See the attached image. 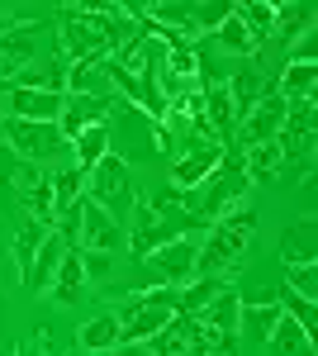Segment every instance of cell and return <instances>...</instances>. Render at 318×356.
<instances>
[{"label":"cell","instance_id":"obj_1","mask_svg":"<svg viewBox=\"0 0 318 356\" xmlns=\"http://www.w3.org/2000/svg\"><path fill=\"white\" fill-rule=\"evenodd\" d=\"M252 233H257V214L238 204L233 214H223V219L209 228V238L200 243V261H195V275H228L238 271V261L247 257V243H252Z\"/></svg>","mask_w":318,"mask_h":356},{"label":"cell","instance_id":"obj_2","mask_svg":"<svg viewBox=\"0 0 318 356\" xmlns=\"http://www.w3.org/2000/svg\"><path fill=\"white\" fill-rule=\"evenodd\" d=\"M252 191V181H247V171H242V157L228 147L223 152V162L214 166L209 176H205V186H195V204H190V214L195 219H223V214H233L242 200Z\"/></svg>","mask_w":318,"mask_h":356},{"label":"cell","instance_id":"obj_3","mask_svg":"<svg viewBox=\"0 0 318 356\" xmlns=\"http://www.w3.org/2000/svg\"><path fill=\"white\" fill-rule=\"evenodd\" d=\"M86 200H95V204H105L109 209V219L114 223H124L133 214V181H129V162L119 157V152H105L100 162L86 171Z\"/></svg>","mask_w":318,"mask_h":356},{"label":"cell","instance_id":"obj_4","mask_svg":"<svg viewBox=\"0 0 318 356\" xmlns=\"http://www.w3.org/2000/svg\"><path fill=\"white\" fill-rule=\"evenodd\" d=\"M0 143L19 157V162H48V157H62L72 143L62 138L57 124H29V119H0Z\"/></svg>","mask_w":318,"mask_h":356},{"label":"cell","instance_id":"obj_5","mask_svg":"<svg viewBox=\"0 0 318 356\" xmlns=\"http://www.w3.org/2000/svg\"><path fill=\"white\" fill-rule=\"evenodd\" d=\"M195 261H200V243H190V238H176V243L157 247L152 257H143L152 285H186V280H195Z\"/></svg>","mask_w":318,"mask_h":356},{"label":"cell","instance_id":"obj_6","mask_svg":"<svg viewBox=\"0 0 318 356\" xmlns=\"http://www.w3.org/2000/svg\"><path fill=\"white\" fill-rule=\"evenodd\" d=\"M77 247H86V252H119V247H129V228L124 223L109 219L105 204H95V200H81V238Z\"/></svg>","mask_w":318,"mask_h":356},{"label":"cell","instance_id":"obj_7","mask_svg":"<svg viewBox=\"0 0 318 356\" xmlns=\"http://www.w3.org/2000/svg\"><path fill=\"white\" fill-rule=\"evenodd\" d=\"M285 114H290V100H285V95H276V90H266L262 100H257V105H252V110L238 119V143H242V147L271 143V138L280 134Z\"/></svg>","mask_w":318,"mask_h":356},{"label":"cell","instance_id":"obj_8","mask_svg":"<svg viewBox=\"0 0 318 356\" xmlns=\"http://www.w3.org/2000/svg\"><path fill=\"white\" fill-rule=\"evenodd\" d=\"M114 110H119V95H114V90H109V95H67V105H62V119H57V129H62V138H67V143H72L81 129H90V124H105V119H114Z\"/></svg>","mask_w":318,"mask_h":356},{"label":"cell","instance_id":"obj_9","mask_svg":"<svg viewBox=\"0 0 318 356\" xmlns=\"http://www.w3.org/2000/svg\"><path fill=\"white\" fill-rule=\"evenodd\" d=\"M38 33H43V24L33 19V24H15L0 38V86L10 81L19 67H29V62L38 57Z\"/></svg>","mask_w":318,"mask_h":356},{"label":"cell","instance_id":"obj_10","mask_svg":"<svg viewBox=\"0 0 318 356\" xmlns=\"http://www.w3.org/2000/svg\"><path fill=\"white\" fill-rule=\"evenodd\" d=\"M223 90H228V100H233V114L242 119V114L266 95V67H257V62H238V67L228 72Z\"/></svg>","mask_w":318,"mask_h":356},{"label":"cell","instance_id":"obj_11","mask_svg":"<svg viewBox=\"0 0 318 356\" xmlns=\"http://www.w3.org/2000/svg\"><path fill=\"white\" fill-rule=\"evenodd\" d=\"M62 105H67V95H53V90H10L15 119H29V124H57Z\"/></svg>","mask_w":318,"mask_h":356},{"label":"cell","instance_id":"obj_12","mask_svg":"<svg viewBox=\"0 0 318 356\" xmlns=\"http://www.w3.org/2000/svg\"><path fill=\"white\" fill-rule=\"evenodd\" d=\"M223 152H228V147H205V152H181V157H171V186H176V191L205 186V176L223 162Z\"/></svg>","mask_w":318,"mask_h":356},{"label":"cell","instance_id":"obj_13","mask_svg":"<svg viewBox=\"0 0 318 356\" xmlns=\"http://www.w3.org/2000/svg\"><path fill=\"white\" fill-rule=\"evenodd\" d=\"M238 314H242V290H238V285H223V290H218L195 318H200L205 328H214L218 337H233V332H238Z\"/></svg>","mask_w":318,"mask_h":356},{"label":"cell","instance_id":"obj_14","mask_svg":"<svg viewBox=\"0 0 318 356\" xmlns=\"http://www.w3.org/2000/svg\"><path fill=\"white\" fill-rule=\"evenodd\" d=\"M10 90H53V95H67V62H29L10 76Z\"/></svg>","mask_w":318,"mask_h":356},{"label":"cell","instance_id":"obj_15","mask_svg":"<svg viewBox=\"0 0 318 356\" xmlns=\"http://www.w3.org/2000/svg\"><path fill=\"white\" fill-rule=\"evenodd\" d=\"M276 318H280V304H276V300H262V304H247V300H242L238 332H233V337L252 342V347H262L266 337H271V328H276Z\"/></svg>","mask_w":318,"mask_h":356},{"label":"cell","instance_id":"obj_16","mask_svg":"<svg viewBox=\"0 0 318 356\" xmlns=\"http://www.w3.org/2000/svg\"><path fill=\"white\" fill-rule=\"evenodd\" d=\"M48 295H53V304H62V309H72V304L86 295V275H81L77 247H67V257H62V266H57L53 285H48Z\"/></svg>","mask_w":318,"mask_h":356},{"label":"cell","instance_id":"obj_17","mask_svg":"<svg viewBox=\"0 0 318 356\" xmlns=\"http://www.w3.org/2000/svg\"><path fill=\"white\" fill-rule=\"evenodd\" d=\"M285 166V147L271 138V143H257V147H242V171L247 181H276Z\"/></svg>","mask_w":318,"mask_h":356},{"label":"cell","instance_id":"obj_18","mask_svg":"<svg viewBox=\"0 0 318 356\" xmlns=\"http://www.w3.org/2000/svg\"><path fill=\"white\" fill-rule=\"evenodd\" d=\"M214 43H218L223 53H233L238 62H252V57H257V48H262V43L247 33V24H242L233 10H228V19H223V24L214 29Z\"/></svg>","mask_w":318,"mask_h":356},{"label":"cell","instance_id":"obj_19","mask_svg":"<svg viewBox=\"0 0 318 356\" xmlns=\"http://www.w3.org/2000/svg\"><path fill=\"white\" fill-rule=\"evenodd\" d=\"M77 347L81 352H114L119 347V318L114 314H100V318H86L81 323V332H77Z\"/></svg>","mask_w":318,"mask_h":356},{"label":"cell","instance_id":"obj_20","mask_svg":"<svg viewBox=\"0 0 318 356\" xmlns=\"http://www.w3.org/2000/svg\"><path fill=\"white\" fill-rule=\"evenodd\" d=\"M109 152V119L105 124H90V129H81L72 138V157H77V171H90V166L100 162Z\"/></svg>","mask_w":318,"mask_h":356},{"label":"cell","instance_id":"obj_21","mask_svg":"<svg viewBox=\"0 0 318 356\" xmlns=\"http://www.w3.org/2000/svg\"><path fill=\"white\" fill-rule=\"evenodd\" d=\"M62 257H67V243H62L57 233H48V238H43V247H38V257H33V271H29L24 285L48 290V285H53V275H57V266H62Z\"/></svg>","mask_w":318,"mask_h":356},{"label":"cell","instance_id":"obj_22","mask_svg":"<svg viewBox=\"0 0 318 356\" xmlns=\"http://www.w3.org/2000/svg\"><path fill=\"white\" fill-rule=\"evenodd\" d=\"M271 347H276V356H314V337L299 328L294 318H276V328H271V337H266Z\"/></svg>","mask_w":318,"mask_h":356},{"label":"cell","instance_id":"obj_23","mask_svg":"<svg viewBox=\"0 0 318 356\" xmlns=\"http://www.w3.org/2000/svg\"><path fill=\"white\" fill-rule=\"evenodd\" d=\"M53 228H43V223L24 219L19 223V233H15V243H10V252H15V266H19V280H29V271H33V257H38V247H43V238H48Z\"/></svg>","mask_w":318,"mask_h":356},{"label":"cell","instance_id":"obj_24","mask_svg":"<svg viewBox=\"0 0 318 356\" xmlns=\"http://www.w3.org/2000/svg\"><path fill=\"white\" fill-rule=\"evenodd\" d=\"M67 90L72 95H109L105 62H72L67 67Z\"/></svg>","mask_w":318,"mask_h":356},{"label":"cell","instance_id":"obj_25","mask_svg":"<svg viewBox=\"0 0 318 356\" xmlns=\"http://www.w3.org/2000/svg\"><path fill=\"white\" fill-rule=\"evenodd\" d=\"M223 285H228L223 275H195V280H186V290H181L171 304H176V314H200V309H205Z\"/></svg>","mask_w":318,"mask_h":356},{"label":"cell","instance_id":"obj_26","mask_svg":"<svg viewBox=\"0 0 318 356\" xmlns=\"http://www.w3.org/2000/svg\"><path fill=\"white\" fill-rule=\"evenodd\" d=\"M314 29V5L309 0H299V5H276V29L271 33H280L285 43H294V38H304Z\"/></svg>","mask_w":318,"mask_h":356},{"label":"cell","instance_id":"obj_27","mask_svg":"<svg viewBox=\"0 0 318 356\" xmlns=\"http://www.w3.org/2000/svg\"><path fill=\"white\" fill-rule=\"evenodd\" d=\"M314 81H318V67L314 62H285V72H280V90L276 95H285V100H309L314 95Z\"/></svg>","mask_w":318,"mask_h":356},{"label":"cell","instance_id":"obj_28","mask_svg":"<svg viewBox=\"0 0 318 356\" xmlns=\"http://www.w3.org/2000/svg\"><path fill=\"white\" fill-rule=\"evenodd\" d=\"M280 257H285L290 266H309V261H314V219H304V223H294V228H285Z\"/></svg>","mask_w":318,"mask_h":356},{"label":"cell","instance_id":"obj_29","mask_svg":"<svg viewBox=\"0 0 318 356\" xmlns=\"http://www.w3.org/2000/svg\"><path fill=\"white\" fill-rule=\"evenodd\" d=\"M233 15L247 24V33H252L257 43L271 38V29H276V5H266V0H242V5H233Z\"/></svg>","mask_w":318,"mask_h":356},{"label":"cell","instance_id":"obj_30","mask_svg":"<svg viewBox=\"0 0 318 356\" xmlns=\"http://www.w3.org/2000/svg\"><path fill=\"white\" fill-rule=\"evenodd\" d=\"M81 195H86V171H77V166H62L53 176V200H57V209L62 204H77Z\"/></svg>","mask_w":318,"mask_h":356},{"label":"cell","instance_id":"obj_31","mask_svg":"<svg viewBox=\"0 0 318 356\" xmlns=\"http://www.w3.org/2000/svg\"><path fill=\"white\" fill-rule=\"evenodd\" d=\"M77 257H81V275L86 280H105L114 271V257L109 252H77Z\"/></svg>","mask_w":318,"mask_h":356},{"label":"cell","instance_id":"obj_32","mask_svg":"<svg viewBox=\"0 0 318 356\" xmlns=\"http://www.w3.org/2000/svg\"><path fill=\"white\" fill-rule=\"evenodd\" d=\"M285 285H290L294 295L314 300V290H318V271H314V261H309V266H290V280H285Z\"/></svg>","mask_w":318,"mask_h":356},{"label":"cell","instance_id":"obj_33","mask_svg":"<svg viewBox=\"0 0 318 356\" xmlns=\"http://www.w3.org/2000/svg\"><path fill=\"white\" fill-rule=\"evenodd\" d=\"M19 24V19H15V15H10V10H0V38H5V33H10V29Z\"/></svg>","mask_w":318,"mask_h":356},{"label":"cell","instance_id":"obj_34","mask_svg":"<svg viewBox=\"0 0 318 356\" xmlns=\"http://www.w3.org/2000/svg\"><path fill=\"white\" fill-rule=\"evenodd\" d=\"M0 356H15V347H0Z\"/></svg>","mask_w":318,"mask_h":356}]
</instances>
